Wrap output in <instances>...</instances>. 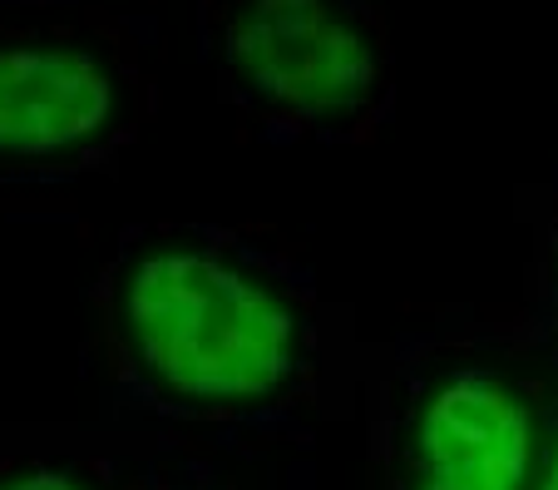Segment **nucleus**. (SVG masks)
Here are the masks:
<instances>
[{"mask_svg": "<svg viewBox=\"0 0 558 490\" xmlns=\"http://www.w3.org/2000/svg\"><path fill=\"white\" fill-rule=\"evenodd\" d=\"M228 55L257 95L306 119L351 115L376 85V50L331 0H247Z\"/></svg>", "mask_w": 558, "mask_h": 490, "instance_id": "nucleus-2", "label": "nucleus"}, {"mask_svg": "<svg viewBox=\"0 0 558 490\" xmlns=\"http://www.w3.org/2000/svg\"><path fill=\"white\" fill-rule=\"evenodd\" d=\"M114 115L99 60L60 45L0 50V154H60L89 144Z\"/></svg>", "mask_w": 558, "mask_h": 490, "instance_id": "nucleus-4", "label": "nucleus"}, {"mask_svg": "<svg viewBox=\"0 0 558 490\" xmlns=\"http://www.w3.org/2000/svg\"><path fill=\"white\" fill-rule=\"evenodd\" d=\"M124 322L148 372L193 402H263L296 357L292 308L243 267L193 248L138 258L124 283Z\"/></svg>", "mask_w": 558, "mask_h": 490, "instance_id": "nucleus-1", "label": "nucleus"}, {"mask_svg": "<svg viewBox=\"0 0 558 490\" xmlns=\"http://www.w3.org/2000/svg\"><path fill=\"white\" fill-rule=\"evenodd\" d=\"M538 490H558V437H554V451L544 461V476H538Z\"/></svg>", "mask_w": 558, "mask_h": 490, "instance_id": "nucleus-6", "label": "nucleus"}, {"mask_svg": "<svg viewBox=\"0 0 558 490\" xmlns=\"http://www.w3.org/2000/svg\"><path fill=\"white\" fill-rule=\"evenodd\" d=\"M415 466L411 490H529L534 411L495 377H445L415 416Z\"/></svg>", "mask_w": 558, "mask_h": 490, "instance_id": "nucleus-3", "label": "nucleus"}, {"mask_svg": "<svg viewBox=\"0 0 558 490\" xmlns=\"http://www.w3.org/2000/svg\"><path fill=\"white\" fill-rule=\"evenodd\" d=\"M0 490H85L64 470H15V476L0 480Z\"/></svg>", "mask_w": 558, "mask_h": 490, "instance_id": "nucleus-5", "label": "nucleus"}]
</instances>
